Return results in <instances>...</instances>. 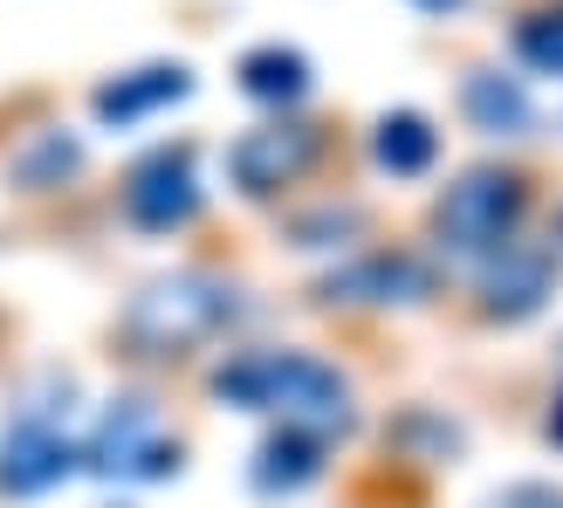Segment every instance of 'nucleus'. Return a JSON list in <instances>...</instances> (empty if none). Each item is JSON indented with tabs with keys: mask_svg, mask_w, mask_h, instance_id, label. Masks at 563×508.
<instances>
[{
	"mask_svg": "<svg viewBox=\"0 0 563 508\" xmlns=\"http://www.w3.org/2000/svg\"><path fill=\"white\" fill-rule=\"evenodd\" d=\"M213 399L241 412H275L302 433H344L351 427V385L309 351H247L213 372Z\"/></svg>",
	"mask_w": 563,
	"mask_h": 508,
	"instance_id": "1",
	"label": "nucleus"
},
{
	"mask_svg": "<svg viewBox=\"0 0 563 508\" xmlns=\"http://www.w3.org/2000/svg\"><path fill=\"white\" fill-rule=\"evenodd\" d=\"M234 309H241L234 289L213 281V275H158L131 296L118 336H124L131 357H186L192 344H207L213 330H228Z\"/></svg>",
	"mask_w": 563,
	"mask_h": 508,
	"instance_id": "2",
	"label": "nucleus"
},
{
	"mask_svg": "<svg viewBox=\"0 0 563 508\" xmlns=\"http://www.w3.org/2000/svg\"><path fill=\"white\" fill-rule=\"evenodd\" d=\"M522 179L516 173H495V165H482V173H467L461 186H446V200L433 213V234L446 254H495L501 241L516 234L522 220Z\"/></svg>",
	"mask_w": 563,
	"mask_h": 508,
	"instance_id": "3",
	"label": "nucleus"
},
{
	"mask_svg": "<svg viewBox=\"0 0 563 508\" xmlns=\"http://www.w3.org/2000/svg\"><path fill=\"white\" fill-rule=\"evenodd\" d=\"M82 467L90 474H124V482H158V474L179 467V440L158 433L152 399H118L103 412V427L82 446Z\"/></svg>",
	"mask_w": 563,
	"mask_h": 508,
	"instance_id": "4",
	"label": "nucleus"
},
{
	"mask_svg": "<svg viewBox=\"0 0 563 508\" xmlns=\"http://www.w3.org/2000/svg\"><path fill=\"white\" fill-rule=\"evenodd\" d=\"M124 213H131V228H145V234L186 228V220L200 213V179H192V158L186 152H152L124 179Z\"/></svg>",
	"mask_w": 563,
	"mask_h": 508,
	"instance_id": "5",
	"label": "nucleus"
},
{
	"mask_svg": "<svg viewBox=\"0 0 563 508\" xmlns=\"http://www.w3.org/2000/svg\"><path fill=\"white\" fill-rule=\"evenodd\" d=\"M309 158H317V131L309 124H262L228 152V173L241 192H282L309 173Z\"/></svg>",
	"mask_w": 563,
	"mask_h": 508,
	"instance_id": "6",
	"label": "nucleus"
},
{
	"mask_svg": "<svg viewBox=\"0 0 563 508\" xmlns=\"http://www.w3.org/2000/svg\"><path fill=\"white\" fill-rule=\"evenodd\" d=\"M69 461H76V446L55 433L42 412H27L21 427L0 440V488L8 495H42V488H55L69 474Z\"/></svg>",
	"mask_w": 563,
	"mask_h": 508,
	"instance_id": "7",
	"label": "nucleus"
},
{
	"mask_svg": "<svg viewBox=\"0 0 563 508\" xmlns=\"http://www.w3.org/2000/svg\"><path fill=\"white\" fill-rule=\"evenodd\" d=\"M323 302H419L433 296V275L412 262V254H364V262L323 275Z\"/></svg>",
	"mask_w": 563,
	"mask_h": 508,
	"instance_id": "8",
	"label": "nucleus"
},
{
	"mask_svg": "<svg viewBox=\"0 0 563 508\" xmlns=\"http://www.w3.org/2000/svg\"><path fill=\"white\" fill-rule=\"evenodd\" d=\"M495 254H501V262H495L488 281H482V309H488V317L516 323V317H529V309H543L550 281H556V262H550V254H543V247H509V241H501Z\"/></svg>",
	"mask_w": 563,
	"mask_h": 508,
	"instance_id": "9",
	"label": "nucleus"
},
{
	"mask_svg": "<svg viewBox=\"0 0 563 508\" xmlns=\"http://www.w3.org/2000/svg\"><path fill=\"white\" fill-rule=\"evenodd\" d=\"M186 90H192V76L179 63H152V69H131L118 82H103V90H97V118L103 124H137V118H152V110L179 103Z\"/></svg>",
	"mask_w": 563,
	"mask_h": 508,
	"instance_id": "10",
	"label": "nucleus"
},
{
	"mask_svg": "<svg viewBox=\"0 0 563 508\" xmlns=\"http://www.w3.org/2000/svg\"><path fill=\"white\" fill-rule=\"evenodd\" d=\"M461 103H467L474 131H488V137H522L529 124H537V103L522 97V82L516 76H495V69H474Z\"/></svg>",
	"mask_w": 563,
	"mask_h": 508,
	"instance_id": "11",
	"label": "nucleus"
},
{
	"mask_svg": "<svg viewBox=\"0 0 563 508\" xmlns=\"http://www.w3.org/2000/svg\"><path fill=\"white\" fill-rule=\"evenodd\" d=\"M433 152H440V137H433V124L419 118V110H391V118H378V131H372V158L391 179H419L433 165Z\"/></svg>",
	"mask_w": 563,
	"mask_h": 508,
	"instance_id": "12",
	"label": "nucleus"
},
{
	"mask_svg": "<svg viewBox=\"0 0 563 508\" xmlns=\"http://www.w3.org/2000/svg\"><path fill=\"white\" fill-rule=\"evenodd\" d=\"M317 446H323V433H302V427H282L262 454H255V488L262 495H289V488H302V482H317Z\"/></svg>",
	"mask_w": 563,
	"mask_h": 508,
	"instance_id": "13",
	"label": "nucleus"
},
{
	"mask_svg": "<svg viewBox=\"0 0 563 508\" xmlns=\"http://www.w3.org/2000/svg\"><path fill=\"white\" fill-rule=\"evenodd\" d=\"M241 90L255 103H296V97H309V63L296 48H282V42L247 48L241 55Z\"/></svg>",
	"mask_w": 563,
	"mask_h": 508,
	"instance_id": "14",
	"label": "nucleus"
},
{
	"mask_svg": "<svg viewBox=\"0 0 563 508\" xmlns=\"http://www.w3.org/2000/svg\"><path fill=\"white\" fill-rule=\"evenodd\" d=\"M516 55L543 76H563V8H543L516 27Z\"/></svg>",
	"mask_w": 563,
	"mask_h": 508,
	"instance_id": "15",
	"label": "nucleus"
},
{
	"mask_svg": "<svg viewBox=\"0 0 563 508\" xmlns=\"http://www.w3.org/2000/svg\"><path fill=\"white\" fill-rule=\"evenodd\" d=\"M482 508H563V488H550V482H509L501 495H488Z\"/></svg>",
	"mask_w": 563,
	"mask_h": 508,
	"instance_id": "16",
	"label": "nucleus"
},
{
	"mask_svg": "<svg viewBox=\"0 0 563 508\" xmlns=\"http://www.w3.org/2000/svg\"><path fill=\"white\" fill-rule=\"evenodd\" d=\"M550 440L563 446V391H556V412H550Z\"/></svg>",
	"mask_w": 563,
	"mask_h": 508,
	"instance_id": "17",
	"label": "nucleus"
},
{
	"mask_svg": "<svg viewBox=\"0 0 563 508\" xmlns=\"http://www.w3.org/2000/svg\"><path fill=\"white\" fill-rule=\"evenodd\" d=\"M419 8H454V0H419Z\"/></svg>",
	"mask_w": 563,
	"mask_h": 508,
	"instance_id": "18",
	"label": "nucleus"
}]
</instances>
